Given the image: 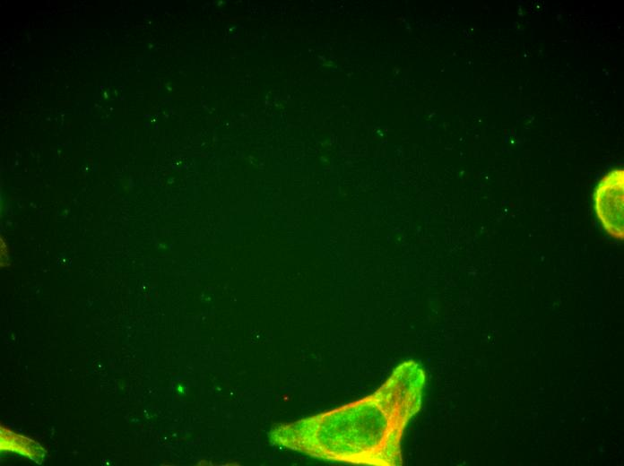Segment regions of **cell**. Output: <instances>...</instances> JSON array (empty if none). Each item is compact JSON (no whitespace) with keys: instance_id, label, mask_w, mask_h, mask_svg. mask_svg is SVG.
Returning <instances> with one entry per match:
<instances>
[{"instance_id":"cell-1","label":"cell","mask_w":624,"mask_h":466,"mask_svg":"<svg viewBox=\"0 0 624 466\" xmlns=\"http://www.w3.org/2000/svg\"><path fill=\"white\" fill-rule=\"evenodd\" d=\"M425 374L414 360L400 363L372 393L316 415L280 424L272 443L323 461L365 466L403 464V438L419 412Z\"/></svg>"},{"instance_id":"cell-2","label":"cell","mask_w":624,"mask_h":466,"mask_svg":"<svg viewBox=\"0 0 624 466\" xmlns=\"http://www.w3.org/2000/svg\"><path fill=\"white\" fill-rule=\"evenodd\" d=\"M594 207L604 230L617 240L624 239V169L607 173L594 194Z\"/></svg>"},{"instance_id":"cell-3","label":"cell","mask_w":624,"mask_h":466,"mask_svg":"<svg viewBox=\"0 0 624 466\" xmlns=\"http://www.w3.org/2000/svg\"><path fill=\"white\" fill-rule=\"evenodd\" d=\"M0 440L2 451L15 452L30 458L36 463H41L47 454L44 448L37 442L20 436L3 426L1 427Z\"/></svg>"}]
</instances>
